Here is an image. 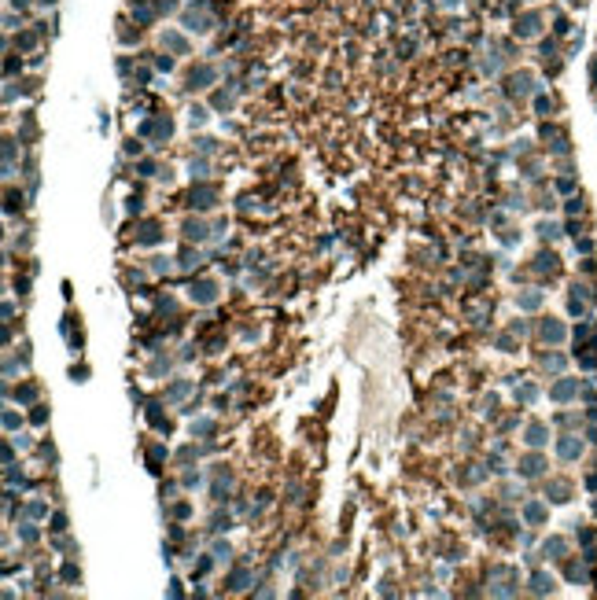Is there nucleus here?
<instances>
[{
    "label": "nucleus",
    "instance_id": "obj_1",
    "mask_svg": "<svg viewBox=\"0 0 597 600\" xmlns=\"http://www.w3.org/2000/svg\"><path fill=\"white\" fill-rule=\"evenodd\" d=\"M538 33H542V15H538V11L516 19V37H538Z\"/></svg>",
    "mask_w": 597,
    "mask_h": 600
},
{
    "label": "nucleus",
    "instance_id": "obj_2",
    "mask_svg": "<svg viewBox=\"0 0 597 600\" xmlns=\"http://www.w3.org/2000/svg\"><path fill=\"white\" fill-rule=\"evenodd\" d=\"M206 82H214V70L206 67V63H199V67L188 74V89H206Z\"/></svg>",
    "mask_w": 597,
    "mask_h": 600
},
{
    "label": "nucleus",
    "instance_id": "obj_3",
    "mask_svg": "<svg viewBox=\"0 0 597 600\" xmlns=\"http://www.w3.org/2000/svg\"><path fill=\"white\" fill-rule=\"evenodd\" d=\"M163 45H170L174 52H185V48H188V45H185V41H181V37H177V33H166V37H163Z\"/></svg>",
    "mask_w": 597,
    "mask_h": 600
}]
</instances>
